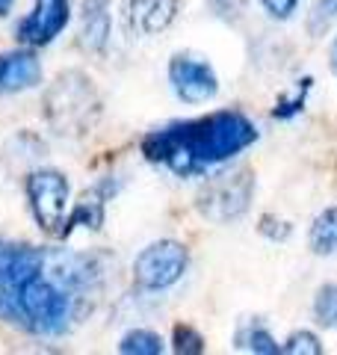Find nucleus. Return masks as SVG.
Returning <instances> with one entry per match:
<instances>
[{"mask_svg":"<svg viewBox=\"0 0 337 355\" xmlns=\"http://www.w3.org/2000/svg\"><path fill=\"white\" fill-rule=\"evenodd\" d=\"M281 352H287V355H320L322 347H320L317 335H311V331H293L284 347H281Z\"/></svg>","mask_w":337,"mask_h":355,"instance_id":"nucleus-17","label":"nucleus"},{"mask_svg":"<svg viewBox=\"0 0 337 355\" xmlns=\"http://www.w3.org/2000/svg\"><path fill=\"white\" fill-rule=\"evenodd\" d=\"M119 352H125V355H160L163 340H160V335H154L148 329H137V331H128V335L121 338Z\"/></svg>","mask_w":337,"mask_h":355,"instance_id":"nucleus-15","label":"nucleus"},{"mask_svg":"<svg viewBox=\"0 0 337 355\" xmlns=\"http://www.w3.org/2000/svg\"><path fill=\"white\" fill-rule=\"evenodd\" d=\"M213 6H216L219 12H225V15H237V12H243L245 0H213Z\"/></svg>","mask_w":337,"mask_h":355,"instance_id":"nucleus-23","label":"nucleus"},{"mask_svg":"<svg viewBox=\"0 0 337 355\" xmlns=\"http://www.w3.org/2000/svg\"><path fill=\"white\" fill-rule=\"evenodd\" d=\"M187 270V249L175 240H160L145 249L137 263H133V275L137 284L145 291H163L172 287Z\"/></svg>","mask_w":337,"mask_h":355,"instance_id":"nucleus-7","label":"nucleus"},{"mask_svg":"<svg viewBox=\"0 0 337 355\" xmlns=\"http://www.w3.org/2000/svg\"><path fill=\"white\" fill-rule=\"evenodd\" d=\"M308 86H311V80H302V86L296 89V95H293V98H287V101H278L275 116H278V119H290L293 113H299L302 104H305V92H308Z\"/></svg>","mask_w":337,"mask_h":355,"instance_id":"nucleus-21","label":"nucleus"},{"mask_svg":"<svg viewBox=\"0 0 337 355\" xmlns=\"http://www.w3.org/2000/svg\"><path fill=\"white\" fill-rule=\"evenodd\" d=\"M317 317H320L322 326L337 329V287L334 284H329V287H322L320 291V296H317Z\"/></svg>","mask_w":337,"mask_h":355,"instance_id":"nucleus-18","label":"nucleus"},{"mask_svg":"<svg viewBox=\"0 0 337 355\" xmlns=\"http://www.w3.org/2000/svg\"><path fill=\"white\" fill-rule=\"evenodd\" d=\"M44 249L21 246L6 237H0V317L12 320L15 323V299L21 284L27 282V275H33L42 266Z\"/></svg>","mask_w":337,"mask_h":355,"instance_id":"nucleus-5","label":"nucleus"},{"mask_svg":"<svg viewBox=\"0 0 337 355\" xmlns=\"http://www.w3.org/2000/svg\"><path fill=\"white\" fill-rule=\"evenodd\" d=\"M257 139L254 125L240 113H213L196 121L154 130L142 139V154L154 163H166L175 175H198L207 166L234 157Z\"/></svg>","mask_w":337,"mask_h":355,"instance_id":"nucleus-2","label":"nucleus"},{"mask_svg":"<svg viewBox=\"0 0 337 355\" xmlns=\"http://www.w3.org/2000/svg\"><path fill=\"white\" fill-rule=\"evenodd\" d=\"M175 9L178 3L175 0H133L130 3V12H133V21L142 33H160L172 24L175 18Z\"/></svg>","mask_w":337,"mask_h":355,"instance_id":"nucleus-11","label":"nucleus"},{"mask_svg":"<svg viewBox=\"0 0 337 355\" xmlns=\"http://www.w3.org/2000/svg\"><path fill=\"white\" fill-rule=\"evenodd\" d=\"M69 24V0H36L33 12L21 21L18 39L24 44H48Z\"/></svg>","mask_w":337,"mask_h":355,"instance_id":"nucleus-9","label":"nucleus"},{"mask_svg":"<svg viewBox=\"0 0 337 355\" xmlns=\"http://www.w3.org/2000/svg\"><path fill=\"white\" fill-rule=\"evenodd\" d=\"M44 113L56 133H65V137L86 133L98 119V95L89 77L80 71H65L56 77L44 95Z\"/></svg>","mask_w":337,"mask_h":355,"instance_id":"nucleus-3","label":"nucleus"},{"mask_svg":"<svg viewBox=\"0 0 337 355\" xmlns=\"http://www.w3.org/2000/svg\"><path fill=\"white\" fill-rule=\"evenodd\" d=\"M240 347L249 349V352H257V355H275V352H281L278 343L273 340V335H269L266 329H261V326L245 329L240 335Z\"/></svg>","mask_w":337,"mask_h":355,"instance_id":"nucleus-16","label":"nucleus"},{"mask_svg":"<svg viewBox=\"0 0 337 355\" xmlns=\"http://www.w3.org/2000/svg\"><path fill=\"white\" fill-rule=\"evenodd\" d=\"M311 249L317 254H334L337 252V207H329L317 216L311 228Z\"/></svg>","mask_w":337,"mask_h":355,"instance_id":"nucleus-13","label":"nucleus"},{"mask_svg":"<svg viewBox=\"0 0 337 355\" xmlns=\"http://www.w3.org/2000/svg\"><path fill=\"white\" fill-rule=\"evenodd\" d=\"M205 349V340H201V335L196 329L189 326H175V352L181 355H196Z\"/></svg>","mask_w":337,"mask_h":355,"instance_id":"nucleus-19","label":"nucleus"},{"mask_svg":"<svg viewBox=\"0 0 337 355\" xmlns=\"http://www.w3.org/2000/svg\"><path fill=\"white\" fill-rule=\"evenodd\" d=\"M334 18H337V0H320L311 15V30L320 33L322 27H329V21H334Z\"/></svg>","mask_w":337,"mask_h":355,"instance_id":"nucleus-20","label":"nucleus"},{"mask_svg":"<svg viewBox=\"0 0 337 355\" xmlns=\"http://www.w3.org/2000/svg\"><path fill=\"white\" fill-rule=\"evenodd\" d=\"M98 279V270L86 254L44 249L42 266L21 284L15 299V323H24L36 335H62L80 314V302Z\"/></svg>","mask_w":337,"mask_h":355,"instance_id":"nucleus-1","label":"nucleus"},{"mask_svg":"<svg viewBox=\"0 0 337 355\" xmlns=\"http://www.w3.org/2000/svg\"><path fill=\"white\" fill-rule=\"evenodd\" d=\"M42 65L33 53H9L0 57V92H21L30 89L33 83H39Z\"/></svg>","mask_w":337,"mask_h":355,"instance_id":"nucleus-10","label":"nucleus"},{"mask_svg":"<svg viewBox=\"0 0 337 355\" xmlns=\"http://www.w3.org/2000/svg\"><path fill=\"white\" fill-rule=\"evenodd\" d=\"M261 3L266 6V12L273 18H290V12L296 9L299 0H261Z\"/></svg>","mask_w":337,"mask_h":355,"instance_id":"nucleus-22","label":"nucleus"},{"mask_svg":"<svg viewBox=\"0 0 337 355\" xmlns=\"http://www.w3.org/2000/svg\"><path fill=\"white\" fill-rule=\"evenodd\" d=\"M101 222H104V198H98L95 193H86V196H83V202L77 205V210H74L71 219H69V228H62V234L69 237L71 231H74V228H80V225L98 231V228H101Z\"/></svg>","mask_w":337,"mask_h":355,"instance_id":"nucleus-14","label":"nucleus"},{"mask_svg":"<svg viewBox=\"0 0 337 355\" xmlns=\"http://www.w3.org/2000/svg\"><path fill=\"white\" fill-rule=\"evenodd\" d=\"M27 196L44 234H62L65 207H69V181H65V175L53 169L33 172L27 181Z\"/></svg>","mask_w":337,"mask_h":355,"instance_id":"nucleus-6","label":"nucleus"},{"mask_svg":"<svg viewBox=\"0 0 337 355\" xmlns=\"http://www.w3.org/2000/svg\"><path fill=\"white\" fill-rule=\"evenodd\" d=\"M107 30H110V18L104 9V0H86V15H83V33L80 42L89 51H98L107 44Z\"/></svg>","mask_w":337,"mask_h":355,"instance_id":"nucleus-12","label":"nucleus"},{"mask_svg":"<svg viewBox=\"0 0 337 355\" xmlns=\"http://www.w3.org/2000/svg\"><path fill=\"white\" fill-rule=\"evenodd\" d=\"M168 80H172L178 98L187 104H205L219 92L213 69L201 57H193V53L172 57V62H168Z\"/></svg>","mask_w":337,"mask_h":355,"instance_id":"nucleus-8","label":"nucleus"},{"mask_svg":"<svg viewBox=\"0 0 337 355\" xmlns=\"http://www.w3.org/2000/svg\"><path fill=\"white\" fill-rule=\"evenodd\" d=\"M12 3L15 0H0V18H6L9 12H12Z\"/></svg>","mask_w":337,"mask_h":355,"instance_id":"nucleus-24","label":"nucleus"},{"mask_svg":"<svg viewBox=\"0 0 337 355\" xmlns=\"http://www.w3.org/2000/svg\"><path fill=\"white\" fill-rule=\"evenodd\" d=\"M249 198H252V172L249 169L225 172L205 184V190L198 196V210L210 222H231L240 214H245Z\"/></svg>","mask_w":337,"mask_h":355,"instance_id":"nucleus-4","label":"nucleus"},{"mask_svg":"<svg viewBox=\"0 0 337 355\" xmlns=\"http://www.w3.org/2000/svg\"><path fill=\"white\" fill-rule=\"evenodd\" d=\"M331 69L337 71V39H334V44H331Z\"/></svg>","mask_w":337,"mask_h":355,"instance_id":"nucleus-25","label":"nucleus"}]
</instances>
